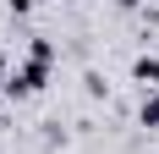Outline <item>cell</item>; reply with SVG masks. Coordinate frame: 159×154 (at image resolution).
<instances>
[{"mask_svg":"<svg viewBox=\"0 0 159 154\" xmlns=\"http://www.w3.org/2000/svg\"><path fill=\"white\" fill-rule=\"evenodd\" d=\"M44 77H49L44 61H22V66H11V72H6V94H11V99H28V94L44 88Z\"/></svg>","mask_w":159,"mask_h":154,"instance_id":"obj_1","label":"cell"},{"mask_svg":"<svg viewBox=\"0 0 159 154\" xmlns=\"http://www.w3.org/2000/svg\"><path fill=\"white\" fill-rule=\"evenodd\" d=\"M132 83L159 88V55H137V61H132Z\"/></svg>","mask_w":159,"mask_h":154,"instance_id":"obj_2","label":"cell"},{"mask_svg":"<svg viewBox=\"0 0 159 154\" xmlns=\"http://www.w3.org/2000/svg\"><path fill=\"white\" fill-rule=\"evenodd\" d=\"M137 121H143V127H159V88H148V94H143V105H137Z\"/></svg>","mask_w":159,"mask_h":154,"instance_id":"obj_3","label":"cell"},{"mask_svg":"<svg viewBox=\"0 0 159 154\" xmlns=\"http://www.w3.org/2000/svg\"><path fill=\"white\" fill-rule=\"evenodd\" d=\"M28 61H55V44H49V39H44V33H33V44H28Z\"/></svg>","mask_w":159,"mask_h":154,"instance_id":"obj_4","label":"cell"},{"mask_svg":"<svg viewBox=\"0 0 159 154\" xmlns=\"http://www.w3.org/2000/svg\"><path fill=\"white\" fill-rule=\"evenodd\" d=\"M6 11H16V17H28V11H33V0H6Z\"/></svg>","mask_w":159,"mask_h":154,"instance_id":"obj_5","label":"cell"},{"mask_svg":"<svg viewBox=\"0 0 159 154\" xmlns=\"http://www.w3.org/2000/svg\"><path fill=\"white\" fill-rule=\"evenodd\" d=\"M115 6H121V11H132V6H137V0H115Z\"/></svg>","mask_w":159,"mask_h":154,"instance_id":"obj_6","label":"cell"},{"mask_svg":"<svg viewBox=\"0 0 159 154\" xmlns=\"http://www.w3.org/2000/svg\"><path fill=\"white\" fill-rule=\"evenodd\" d=\"M0 72H6V44H0Z\"/></svg>","mask_w":159,"mask_h":154,"instance_id":"obj_7","label":"cell"},{"mask_svg":"<svg viewBox=\"0 0 159 154\" xmlns=\"http://www.w3.org/2000/svg\"><path fill=\"white\" fill-rule=\"evenodd\" d=\"M0 132H6V110H0Z\"/></svg>","mask_w":159,"mask_h":154,"instance_id":"obj_8","label":"cell"}]
</instances>
